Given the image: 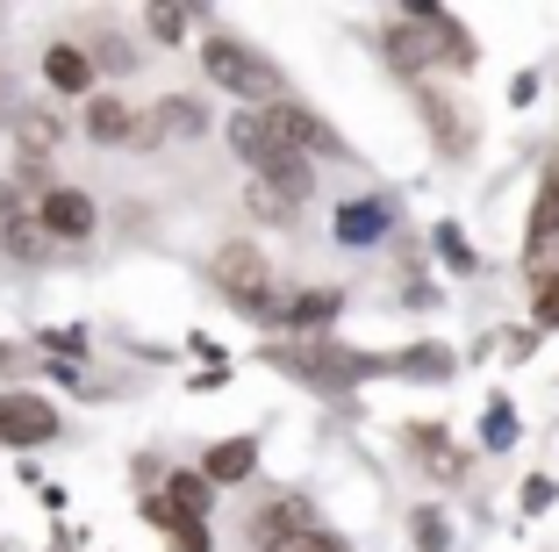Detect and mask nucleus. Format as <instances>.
<instances>
[{"mask_svg": "<svg viewBox=\"0 0 559 552\" xmlns=\"http://www.w3.org/2000/svg\"><path fill=\"white\" fill-rule=\"evenodd\" d=\"M388 58H395V72L474 66V36H466L460 22L444 15V8H430V0H409V8H402V22L388 30Z\"/></svg>", "mask_w": 559, "mask_h": 552, "instance_id": "1", "label": "nucleus"}, {"mask_svg": "<svg viewBox=\"0 0 559 552\" xmlns=\"http://www.w3.org/2000/svg\"><path fill=\"white\" fill-rule=\"evenodd\" d=\"M230 144H237V158H245L251 173H259L265 187H273V195H287V201H309V187H316L309 158H301L295 144H280L265 115H237V122H230Z\"/></svg>", "mask_w": 559, "mask_h": 552, "instance_id": "2", "label": "nucleus"}, {"mask_svg": "<svg viewBox=\"0 0 559 552\" xmlns=\"http://www.w3.org/2000/svg\"><path fill=\"white\" fill-rule=\"evenodd\" d=\"M201 66H209V80L223 86V94H237V101H251V108H280V72H273V58L265 50H251V44H237V36H209V50H201Z\"/></svg>", "mask_w": 559, "mask_h": 552, "instance_id": "3", "label": "nucleus"}, {"mask_svg": "<svg viewBox=\"0 0 559 552\" xmlns=\"http://www.w3.org/2000/svg\"><path fill=\"white\" fill-rule=\"evenodd\" d=\"M265 366L295 380H316V388H352L380 366V359H359V352H337V338H273L265 344Z\"/></svg>", "mask_w": 559, "mask_h": 552, "instance_id": "4", "label": "nucleus"}, {"mask_svg": "<svg viewBox=\"0 0 559 552\" xmlns=\"http://www.w3.org/2000/svg\"><path fill=\"white\" fill-rule=\"evenodd\" d=\"M215 287H223V302H230V309H245V316H280V294H273V266H265V251L259 244H223V251H215Z\"/></svg>", "mask_w": 559, "mask_h": 552, "instance_id": "5", "label": "nucleus"}, {"mask_svg": "<svg viewBox=\"0 0 559 552\" xmlns=\"http://www.w3.org/2000/svg\"><path fill=\"white\" fill-rule=\"evenodd\" d=\"M265 122H273L280 144H295L301 158H345V137L330 130L316 108H301V101H280V108H265Z\"/></svg>", "mask_w": 559, "mask_h": 552, "instance_id": "6", "label": "nucleus"}, {"mask_svg": "<svg viewBox=\"0 0 559 552\" xmlns=\"http://www.w3.org/2000/svg\"><path fill=\"white\" fill-rule=\"evenodd\" d=\"M201 130H209V108H201L194 94L151 101V115L136 122V137H151V144H180V137H201Z\"/></svg>", "mask_w": 559, "mask_h": 552, "instance_id": "7", "label": "nucleus"}, {"mask_svg": "<svg viewBox=\"0 0 559 552\" xmlns=\"http://www.w3.org/2000/svg\"><path fill=\"white\" fill-rule=\"evenodd\" d=\"M36 223L50 230V244H80V237H94V201H86L80 187H50V195L36 201Z\"/></svg>", "mask_w": 559, "mask_h": 552, "instance_id": "8", "label": "nucleus"}, {"mask_svg": "<svg viewBox=\"0 0 559 552\" xmlns=\"http://www.w3.org/2000/svg\"><path fill=\"white\" fill-rule=\"evenodd\" d=\"M58 431L44 395H0V445H44Z\"/></svg>", "mask_w": 559, "mask_h": 552, "instance_id": "9", "label": "nucleus"}, {"mask_svg": "<svg viewBox=\"0 0 559 552\" xmlns=\"http://www.w3.org/2000/svg\"><path fill=\"white\" fill-rule=\"evenodd\" d=\"M251 467H259V438H223V445H209V459H201V481L230 488V481H251Z\"/></svg>", "mask_w": 559, "mask_h": 552, "instance_id": "10", "label": "nucleus"}, {"mask_svg": "<svg viewBox=\"0 0 559 552\" xmlns=\"http://www.w3.org/2000/svg\"><path fill=\"white\" fill-rule=\"evenodd\" d=\"M44 80L58 86V94H86V86H94V58H86L80 44H50L44 50Z\"/></svg>", "mask_w": 559, "mask_h": 552, "instance_id": "11", "label": "nucleus"}, {"mask_svg": "<svg viewBox=\"0 0 559 552\" xmlns=\"http://www.w3.org/2000/svg\"><path fill=\"white\" fill-rule=\"evenodd\" d=\"M144 524H151V531H165L180 552H209V531H201L194 517H180V509L165 503V495H144Z\"/></svg>", "mask_w": 559, "mask_h": 552, "instance_id": "12", "label": "nucleus"}, {"mask_svg": "<svg viewBox=\"0 0 559 552\" xmlns=\"http://www.w3.org/2000/svg\"><path fill=\"white\" fill-rule=\"evenodd\" d=\"M337 309H345V302L330 287H309V294H295V302H280V324L287 330H323V324H337Z\"/></svg>", "mask_w": 559, "mask_h": 552, "instance_id": "13", "label": "nucleus"}, {"mask_svg": "<svg viewBox=\"0 0 559 552\" xmlns=\"http://www.w3.org/2000/svg\"><path fill=\"white\" fill-rule=\"evenodd\" d=\"M86 137H94V144H130L136 137V108L130 101H94V108H86Z\"/></svg>", "mask_w": 559, "mask_h": 552, "instance_id": "14", "label": "nucleus"}, {"mask_svg": "<svg viewBox=\"0 0 559 552\" xmlns=\"http://www.w3.org/2000/svg\"><path fill=\"white\" fill-rule=\"evenodd\" d=\"M337 237L345 244H380L388 237V209H380V201H345V209H337Z\"/></svg>", "mask_w": 559, "mask_h": 552, "instance_id": "15", "label": "nucleus"}, {"mask_svg": "<svg viewBox=\"0 0 559 552\" xmlns=\"http://www.w3.org/2000/svg\"><path fill=\"white\" fill-rule=\"evenodd\" d=\"M0 251L22 259V266H36V259H50V230L36 223V215H15V223L0 230Z\"/></svg>", "mask_w": 559, "mask_h": 552, "instance_id": "16", "label": "nucleus"}, {"mask_svg": "<svg viewBox=\"0 0 559 552\" xmlns=\"http://www.w3.org/2000/svg\"><path fill=\"white\" fill-rule=\"evenodd\" d=\"M15 137H22V165H44V151H58V115H44V108H29V115H15Z\"/></svg>", "mask_w": 559, "mask_h": 552, "instance_id": "17", "label": "nucleus"}, {"mask_svg": "<svg viewBox=\"0 0 559 552\" xmlns=\"http://www.w3.org/2000/svg\"><path fill=\"white\" fill-rule=\"evenodd\" d=\"M424 115H430V130H438V144H444V151H474V122H466L452 101L424 94Z\"/></svg>", "mask_w": 559, "mask_h": 552, "instance_id": "18", "label": "nucleus"}, {"mask_svg": "<svg viewBox=\"0 0 559 552\" xmlns=\"http://www.w3.org/2000/svg\"><path fill=\"white\" fill-rule=\"evenodd\" d=\"M552 237H559V165L545 173V187H538V209H531V230H524V244H531V251H545Z\"/></svg>", "mask_w": 559, "mask_h": 552, "instance_id": "19", "label": "nucleus"}, {"mask_svg": "<svg viewBox=\"0 0 559 552\" xmlns=\"http://www.w3.org/2000/svg\"><path fill=\"white\" fill-rule=\"evenodd\" d=\"M165 503L180 509V517H194V524H201L215 495H209V481H201V473H165Z\"/></svg>", "mask_w": 559, "mask_h": 552, "instance_id": "20", "label": "nucleus"}, {"mask_svg": "<svg viewBox=\"0 0 559 552\" xmlns=\"http://www.w3.org/2000/svg\"><path fill=\"white\" fill-rule=\"evenodd\" d=\"M309 509H301V503H265L259 509V517H251V538H259V545H265V538H287V531H309Z\"/></svg>", "mask_w": 559, "mask_h": 552, "instance_id": "21", "label": "nucleus"}, {"mask_svg": "<svg viewBox=\"0 0 559 552\" xmlns=\"http://www.w3.org/2000/svg\"><path fill=\"white\" fill-rule=\"evenodd\" d=\"M416 445H430L424 467L438 473V481H466V453H452V445H444V431H430V423H424V431H416Z\"/></svg>", "mask_w": 559, "mask_h": 552, "instance_id": "22", "label": "nucleus"}, {"mask_svg": "<svg viewBox=\"0 0 559 552\" xmlns=\"http://www.w3.org/2000/svg\"><path fill=\"white\" fill-rule=\"evenodd\" d=\"M259 552H345L337 538L323 531V524H309V531H287V538H265Z\"/></svg>", "mask_w": 559, "mask_h": 552, "instance_id": "23", "label": "nucleus"}, {"mask_svg": "<svg viewBox=\"0 0 559 552\" xmlns=\"http://www.w3.org/2000/svg\"><path fill=\"white\" fill-rule=\"evenodd\" d=\"M480 438H488V453H510V445H516V409H510V402H495L488 423H480Z\"/></svg>", "mask_w": 559, "mask_h": 552, "instance_id": "24", "label": "nucleus"}, {"mask_svg": "<svg viewBox=\"0 0 559 552\" xmlns=\"http://www.w3.org/2000/svg\"><path fill=\"white\" fill-rule=\"evenodd\" d=\"M409 538H416V552H444V545H452V531H444L438 509H416V517H409Z\"/></svg>", "mask_w": 559, "mask_h": 552, "instance_id": "25", "label": "nucleus"}, {"mask_svg": "<svg viewBox=\"0 0 559 552\" xmlns=\"http://www.w3.org/2000/svg\"><path fill=\"white\" fill-rule=\"evenodd\" d=\"M187 22H194L187 8H151V15H144V30L158 36V44H180V36H187Z\"/></svg>", "mask_w": 559, "mask_h": 552, "instance_id": "26", "label": "nucleus"}, {"mask_svg": "<svg viewBox=\"0 0 559 552\" xmlns=\"http://www.w3.org/2000/svg\"><path fill=\"white\" fill-rule=\"evenodd\" d=\"M531 294H538V330H559V273H538Z\"/></svg>", "mask_w": 559, "mask_h": 552, "instance_id": "27", "label": "nucleus"}, {"mask_svg": "<svg viewBox=\"0 0 559 552\" xmlns=\"http://www.w3.org/2000/svg\"><path fill=\"white\" fill-rule=\"evenodd\" d=\"M287 209H295V201H287V195H273L265 179L251 187V215H265V223H287Z\"/></svg>", "mask_w": 559, "mask_h": 552, "instance_id": "28", "label": "nucleus"}, {"mask_svg": "<svg viewBox=\"0 0 559 552\" xmlns=\"http://www.w3.org/2000/svg\"><path fill=\"white\" fill-rule=\"evenodd\" d=\"M438 251H444V259H452V266H474V251H466V237H460V230H452V223L438 230Z\"/></svg>", "mask_w": 559, "mask_h": 552, "instance_id": "29", "label": "nucleus"}, {"mask_svg": "<svg viewBox=\"0 0 559 552\" xmlns=\"http://www.w3.org/2000/svg\"><path fill=\"white\" fill-rule=\"evenodd\" d=\"M524 509H552V481H545V473L524 481Z\"/></svg>", "mask_w": 559, "mask_h": 552, "instance_id": "30", "label": "nucleus"}, {"mask_svg": "<svg viewBox=\"0 0 559 552\" xmlns=\"http://www.w3.org/2000/svg\"><path fill=\"white\" fill-rule=\"evenodd\" d=\"M402 366H409V374H444L452 359H444V352H409V359H402Z\"/></svg>", "mask_w": 559, "mask_h": 552, "instance_id": "31", "label": "nucleus"}, {"mask_svg": "<svg viewBox=\"0 0 559 552\" xmlns=\"http://www.w3.org/2000/svg\"><path fill=\"white\" fill-rule=\"evenodd\" d=\"M15 215H22V195H15V187H8V179H0V230L15 223Z\"/></svg>", "mask_w": 559, "mask_h": 552, "instance_id": "32", "label": "nucleus"}]
</instances>
